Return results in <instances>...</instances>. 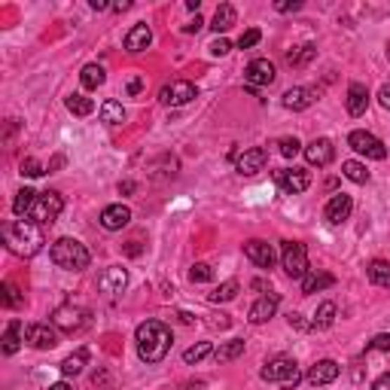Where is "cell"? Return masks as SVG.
I'll use <instances>...</instances> for the list:
<instances>
[{"mask_svg":"<svg viewBox=\"0 0 390 390\" xmlns=\"http://www.w3.org/2000/svg\"><path fill=\"white\" fill-rule=\"evenodd\" d=\"M135 342H137V354L144 363H162L171 351V330L162 323V321H144L135 332Z\"/></svg>","mask_w":390,"mask_h":390,"instance_id":"6da1fadb","label":"cell"},{"mask_svg":"<svg viewBox=\"0 0 390 390\" xmlns=\"http://www.w3.org/2000/svg\"><path fill=\"white\" fill-rule=\"evenodd\" d=\"M4 241L15 256L31 260V256H37L43 250L40 223H34V220H15V223H6L4 226Z\"/></svg>","mask_w":390,"mask_h":390,"instance_id":"7a4b0ae2","label":"cell"},{"mask_svg":"<svg viewBox=\"0 0 390 390\" xmlns=\"http://www.w3.org/2000/svg\"><path fill=\"white\" fill-rule=\"evenodd\" d=\"M49 256H52V262L65 271H83V269H88V262H92L88 247L83 241H76V238H58V241L49 247Z\"/></svg>","mask_w":390,"mask_h":390,"instance_id":"3957f363","label":"cell"},{"mask_svg":"<svg viewBox=\"0 0 390 390\" xmlns=\"http://www.w3.org/2000/svg\"><path fill=\"white\" fill-rule=\"evenodd\" d=\"M262 381H269V384H281V387H296L299 381H302V372H299L296 360L292 357H274L262 366Z\"/></svg>","mask_w":390,"mask_h":390,"instance_id":"277c9868","label":"cell"},{"mask_svg":"<svg viewBox=\"0 0 390 390\" xmlns=\"http://www.w3.org/2000/svg\"><path fill=\"white\" fill-rule=\"evenodd\" d=\"M281 265L283 271L290 274V278L302 281L308 271H311V265H308V250L302 241H283L281 244Z\"/></svg>","mask_w":390,"mask_h":390,"instance_id":"5b68a950","label":"cell"},{"mask_svg":"<svg viewBox=\"0 0 390 390\" xmlns=\"http://www.w3.org/2000/svg\"><path fill=\"white\" fill-rule=\"evenodd\" d=\"M61 210H65V199L49 189V192L37 195V201H34V208H31V220L40 226H46V223H55L61 217Z\"/></svg>","mask_w":390,"mask_h":390,"instance_id":"8992f818","label":"cell"},{"mask_svg":"<svg viewBox=\"0 0 390 390\" xmlns=\"http://www.w3.org/2000/svg\"><path fill=\"white\" fill-rule=\"evenodd\" d=\"M271 177H274V183H278V189L287 195H299L311 186V171H305V168H281V171H274Z\"/></svg>","mask_w":390,"mask_h":390,"instance_id":"52a82bcc","label":"cell"},{"mask_svg":"<svg viewBox=\"0 0 390 390\" xmlns=\"http://www.w3.org/2000/svg\"><path fill=\"white\" fill-rule=\"evenodd\" d=\"M86 323H88V311H86V308L58 305L55 311H52V326L61 330V332H79Z\"/></svg>","mask_w":390,"mask_h":390,"instance_id":"ba28073f","label":"cell"},{"mask_svg":"<svg viewBox=\"0 0 390 390\" xmlns=\"http://www.w3.org/2000/svg\"><path fill=\"white\" fill-rule=\"evenodd\" d=\"M348 147L354 149V153L366 156V159H375V162H384V159H387V147L381 144L375 135H369V131H351Z\"/></svg>","mask_w":390,"mask_h":390,"instance_id":"9c48e42d","label":"cell"},{"mask_svg":"<svg viewBox=\"0 0 390 390\" xmlns=\"http://www.w3.org/2000/svg\"><path fill=\"white\" fill-rule=\"evenodd\" d=\"M195 95H199V88H195L189 79H174V83L162 86V92H159V101H162L165 107H183V104H189Z\"/></svg>","mask_w":390,"mask_h":390,"instance_id":"30bf717a","label":"cell"},{"mask_svg":"<svg viewBox=\"0 0 390 390\" xmlns=\"http://www.w3.org/2000/svg\"><path fill=\"white\" fill-rule=\"evenodd\" d=\"M265 162H269V153H265L262 147H247L244 153L235 156V168H238V174H244V177L260 174L265 168Z\"/></svg>","mask_w":390,"mask_h":390,"instance_id":"8fae6325","label":"cell"},{"mask_svg":"<svg viewBox=\"0 0 390 390\" xmlns=\"http://www.w3.org/2000/svg\"><path fill=\"white\" fill-rule=\"evenodd\" d=\"M25 342L37 351H46V348H55L58 344V332H55V326H49V323H28L25 326Z\"/></svg>","mask_w":390,"mask_h":390,"instance_id":"7c38bea8","label":"cell"},{"mask_svg":"<svg viewBox=\"0 0 390 390\" xmlns=\"http://www.w3.org/2000/svg\"><path fill=\"white\" fill-rule=\"evenodd\" d=\"M274 76H278V70H274V65H271L269 58H256V61H250V65H247V70H244V79H247V86H250V88L271 86Z\"/></svg>","mask_w":390,"mask_h":390,"instance_id":"4fadbf2b","label":"cell"},{"mask_svg":"<svg viewBox=\"0 0 390 390\" xmlns=\"http://www.w3.org/2000/svg\"><path fill=\"white\" fill-rule=\"evenodd\" d=\"M305 162L308 165H317V168H326L335 159V147H332V140L330 137H314L311 144H308L305 149Z\"/></svg>","mask_w":390,"mask_h":390,"instance_id":"5bb4252c","label":"cell"},{"mask_svg":"<svg viewBox=\"0 0 390 390\" xmlns=\"http://www.w3.org/2000/svg\"><path fill=\"white\" fill-rule=\"evenodd\" d=\"M351 210H354V199L348 192H339V195H332L330 201H326V208H323V217H326V223H332V226H342L344 220L351 217Z\"/></svg>","mask_w":390,"mask_h":390,"instance_id":"9a60e30c","label":"cell"},{"mask_svg":"<svg viewBox=\"0 0 390 390\" xmlns=\"http://www.w3.org/2000/svg\"><path fill=\"white\" fill-rule=\"evenodd\" d=\"M126 287H128V271L119 269V265H110V269H104L101 278H98V290L107 292V296H119Z\"/></svg>","mask_w":390,"mask_h":390,"instance_id":"2e32d148","label":"cell"},{"mask_svg":"<svg viewBox=\"0 0 390 390\" xmlns=\"http://www.w3.org/2000/svg\"><path fill=\"white\" fill-rule=\"evenodd\" d=\"M314 101H317V88H308V86H292L290 92H283V98H281V104L292 113L308 110Z\"/></svg>","mask_w":390,"mask_h":390,"instance_id":"e0dca14e","label":"cell"},{"mask_svg":"<svg viewBox=\"0 0 390 390\" xmlns=\"http://www.w3.org/2000/svg\"><path fill=\"white\" fill-rule=\"evenodd\" d=\"M131 223V208H126L119 201V205H107L101 210V226L107 229V232H119V229H126Z\"/></svg>","mask_w":390,"mask_h":390,"instance_id":"ac0fdd59","label":"cell"},{"mask_svg":"<svg viewBox=\"0 0 390 390\" xmlns=\"http://www.w3.org/2000/svg\"><path fill=\"white\" fill-rule=\"evenodd\" d=\"M244 256L250 260L253 265H260V269H271L274 265V250L269 241H260V238H253V241L244 244Z\"/></svg>","mask_w":390,"mask_h":390,"instance_id":"d6986e66","label":"cell"},{"mask_svg":"<svg viewBox=\"0 0 390 390\" xmlns=\"http://www.w3.org/2000/svg\"><path fill=\"white\" fill-rule=\"evenodd\" d=\"M278 305H281V299L274 296V292H269V296H262V299H256V302L250 305V323H269L274 314H278Z\"/></svg>","mask_w":390,"mask_h":390,"instance_id":"ffe728a7","label":"cell"},{"mask_svg":"<svg viewBox=\"0 0 390 390\" xmlns=\"http://www.w3.org/2000/svg\"><path fill=\"white\" fill-rule=\"evenodd\" d=\"M339 372H342V366L335 360H321L308 369V381H311L314 387H323V384H330V381L339 378Z\"/></svg>","mask_w":390,"mask_h":390,"instance_id":"44dd1931","label":"cell"},{"mask_svg":"<svg viewBox=\"0 0 390 390\" xmlns=\"http://www.w3.org/2000/svg\"><path fill=\"white\" fill-rule=\"evenodd\" d=\"M369 107V92L363 83H351L348 86V113L351 116H363Z\"/></svg>","mask_w":390,"mask_h":390,"instance_id":"7402d4cb","label":"cell"},{"mask_svg":"<svg viewBox=\"0 0 390 390\" xmlns=\"http://www.w3.org/2000/svg\"><path fill=\"white\" fill-rule=\"evenodd\" d=\"M149 43H153V31H149V25H135V28L126 34V49L128 52H144Z\"/></svg>","mask_w":390,"mask_h":390,"instance_id":"603a6c76","label":"cell"},{"mask_svg":"<svg viewBox=\"0 0 390 390\" xmlns=\"http://www.w3.org/2000/svg\"><path fill=\"white\" fill-rule=\"evenodd\" d=\"M332 283H335V278L330 271H308L302 278V292H305V296H311V292H321L326 287H332Z\"/></svg>","mask_w":390,"mask_h":390,"instance_id":"cb8c5ba5","label":"cell"},{"mask_svg":"<svg viewBox=\"0 0 390 390\" xmlns=\"http://www.w3.org/2000/svg\"><path fill=\"white\" fill-rule=\"evenodd\" d=\"M235 22H238L235 6H232V4H220V6H217V13H214V25H210V28H214L217 34H226Z\"/></svg>","mask_w":390,"mask_h":390,"instance_id":"d4e9b609","label":"cell"},{"mask_svg":"<svg viewBox=\"0 0 390 390\" xmlns=\"http://www.w3.org/2000/svg\"><path fill=\"white\" fill-rule=\"evenodd\" d=\"M335 314H339V308H335V302H321V308L314 311L311 330H330V326L335 323Z\"/></svg>","mask_w":390,"mask_h":390,"instance_id":"484cf974","label":"cell"},{"mask_svg":"<svg viewBox=\"0 0 390 390\" xmlns=\"http://www.w3.org/2000/svg\"><path fill=\"white\" fill-rule=\"evenodd\" d=\"M369 281L375 283V287H384V290H390V262H384V260H375V262H369Z\"/></svg>","mask_w":390,"mask_h":390,"instance_id":"4316f807","label":"cell"},{"mask_svg":"<svg viewBox=\"0 0 390 390\" xmlns=\"http://www.w3.org/2000/svg\"><path fill=\"white\" fill-rule=\"evenodd\" d=\"M104 79H107V74H104L101 65H86L83 74H79V83H83V88H88V92L98 86H104Z\"/></svg>","mask_w":390,"mask_h":390,"instance_id":"83f0119b","label":"cell"},{"mask_svg":"<svg viewBox=\"0 0 390 390\" xmlns=\"http://www.w3.org/2000/svg\"><path fill=\"white\" fill-rule=\"evenodd\" d=\"M19 348H22V323L13 321L10 326H6V332H4V354H6V357H13Z\"/></svg>","mask_w":390,"mask_h":390,"instance_id":"f1b7e54d","label":"cell"},{"mask_svg":"<svg viewBox=\"0 0 390 390\" xmlns=\"http://www.w3.org/2000/svg\"><path fill=\"white\" fill-rule=\"evenodd\" d=\"M244 354V342L241 339H232V342H226V344H220V348L214 351V357H217V363H232V360H238Z\"/></svg>","mask_w":390,"mask_h":390,"instance_id":"f546056e","label":"cell"},{"mask_svg":"<svg viewBox=\"0 0 390 390\" xmlns=\"http://www.w3.org/2000/svg\"><path fill=\"white\" fill-rule=\"evenodd\" d=\"M101 119L107 122V126H122V122H126V110H122L119 101H104L101 104Z\"/></svg>","mask_w":390,"mask_h":390,"instance_id":"4dcf8cb0","label":"cell"},{"mask_svg":"<svg viewBox=\"0 0 390 390\" xmlns=\"http://www.w3.org/2000/svg\"><path fill=\"white\" fill-rule=\"evenodd\" d=\"M238 290H241V287H238V281H226V283H220V287L210 292L208 302H214V305H220V302H232V299L238 296Z\"/></svg>","mask_w":390,"mask_h":390,"instance_id":"1f68e13d","label":"cell"},{"mask_svg":"<svg viewBox=\"0 0 390 390\" xmlns=\"http://www.w3.org/2000/svg\"><path fill=\"white\" fill-rule=\"evenodd\" d=\"M65 104H67V110L74 113V116H88V113H95V101H92V98H86V95H70Z\"/></svg>","mask_w":390,"mask_h":390,"instance_id":"d6a6232c","label":"cell"},{"mask_svg":"<svg viewBox=\"0 0 390 390\" xmlns=\"http://www.w3.org/2000/svg\"><path fill=\"white\" fill-rule=\"evenodd\" d=\"M34 201H37V192H34V189H22V192H15L13 214H15V217H25V214H31Z\"/></svg>","mask_w":390,"mask_h":390,"instance_id":"836d02e7","label":"cell"},{"mask_svg":"<svg viewBox=\"0 0 390 390\" xmlns=\"http://www.w3.org/2000/svg\"><path fill=\"white\" fill-rule=\"evenodd\" d=\"M314 52H317V49H314V43H305V46H296L292 52H287V61H290L292 67H305L308 61L314 58Z\"/></svg>","mask_w":390,"mask_h":390,"instance_id":"e575fe53","label":"cell"},{"mask_svg":"<svg viewBox=\"0 0 390 390\" xmlns=\"http://www.w3.org/2000/svg\"><path fill=\"white\" fill-rule=\"evenodd\" d=\"M86 360H88V354H86V348H79L76 354H70V357L61 363V372L70 378V375H79L83 372V366H86Z\"/></svg>","mask_w":390,"mask_h":390,"instance_id":"d590c367","label":"cell"},{"mask_svg":"<svg viewBox=\"0 0 390 390\" xmlns=\"http://www.w3.org/2000/svg\"><path fill=\"white\" fill-rule=\"evenodd\" d=\"M342 174L348 177V180H354V183H369V171H366V165L354 162V159L342 162Z\"/></svg>","mask_w":390,"mask_h":390,"instance_id":"8d00e7d4","label":"cell"},{"mask_svg":"<svg viewBox=\"0 0 390 390\" xmlns=\"http://www.w3.org/2000/svg\"><path fill=\"white\" fill-rule=\"evenodd\" d=\"M210 354H214V344H210V342H199V344H192V348L183 351V360L192 366V363H201L205 357H210Z\"/></svg>","mask_w":390,"mask_h":390,"instance_id":"74e56055","label":"cell"},{"mask_svg":"<svg viewBox=\"0 0 390 390\" xmlns=\"http://www.w3.org/2000/svg\"><path fill=\"white\" fill-rule=\"evenodd\" d=\"M189 278H192V283H208L210 278H214V269H210L208 262H195L192 271H189Z\"/></svg>","mask_w":390,"mask_h":390,"instance_id":"f35d334b","label":"cell"},{"mask_svg":"<svg viewBox=\"0 0 390 390\" xmlns=\"http://www.w3.org/2000/svg\"><path fill=\"white\" fill-rule=\"evenodd\" d=\"M0 292H4V305H6V308H19V305L25 302V299L19 296V290H15L13 283H4V287H0Z\"/></svg>","mask_w":390,"mask_h":390,"instance_id":"ab89813d","label":"cell"},{"mask_svg":"<svg viewBox=\"0 0 390 390\" xmlns=\"http://www.w3.org/2000/svg\"><path fill=\"white\" fill-rule=\"evenodd\" d=\"M260 40H262V31L260 28H250V31L241 34V40H238V49H253Z\"/></svg>","mask_w":390,"mask_h":390,"instance_id":"60d3db41","label":"cell"},{"mask_svg":"<svg viewBox=\"0 0 390 390\" xmlns=\"http://www.w3.org/2000/svg\"><path fill=\"white\" fill-rule=\"evenodd\" d=\"M22 174L25 177H43V174H46V168H43L37 159H25V162H22Z\"/></svg>","mask_w":390,"mask_h":390,"instance_id":"b9f144b4","label":"cell"},{"mask_svg":"<svg viewBox=\"0 0 390 390\" xmlns=\"http://www.w3.org/2000/svg\"><path fill=\"white\" fill-rule=\"evenodd\" d=\"M281 156H287V159H292V156H299V149H302V144H299L296 137H283L281 140Z\"/></svg>","mask_w":390,"mask_h":390,"instance_id":"7bdbcfd3","label":"cell"},{"mask_svg":"<svg viewBox=\"0 0 390 390\" xmlns=\"http://www.w3.org/2000/svg\"><path fill=\"white\" fill-rule=\"evenodd\" d=\"M366 351H390V335H387V332L375 335V339L366 344Z\"/></svg>","mask_w":390,"mask_h":390,"instance_id":"ee69618b","label":"cell"},{"mask_svg":"<svg viewBox=\"0 0 390 390\" xmlns=\"http://www.w3.org/2000/svg\"><path fill=\"white\" fill-rule=\"evenodd\" d=\"M229 49H232V43H229L226 37H217L214 43H210V55H217V58H220V55H226Z\"/></svg>","mask_w":390,"mask_h":390,"instance_id":"f6af8a7d","label":"cell"},{"mask_svg":"<svg viewBox=\"0 0 390 390\" xmlns=\"http://www.w3.org/2000/svg\"><path fill=\"white\" fill-rule=\"evenodd\" d=\"M274 10L278 13H296V10H302V4H299V0H292V4H274Z\"/></svg>","mask_w":390,"mask_h":390,"instance_id":"bcb514c9","label":"cell"},{"mask_svg":"<svg viewBox=\"0 0 390 390\" xmlns=\"http://www.w3.org/2000/svg\"><path fill=\"white\" fill-rule=\"evenodd\" d=\"M372 390H390V372L378 375V378H375V384H372Z\"/></svg>","mask_w":390,"mask_h":390,"instance_id":"7dc6e473","label":"cell"},{"mask_svg":"<svg viewBox=\"0 0 390 390\" xmlns=\"http://www.w3.org/2000/svg\"><path fill=\"white\" fill-rule=\"evenodd\" d=\"M378 101H381V107H384V110H390V83H387V86H381Z\"/></svg>","mask_w":390,"mask_h":390,"instance_id":"c3c4849f","label":"cell"},{"mask_svg":"<svg viewBox=\"0 0 390 390\" xmlns=\"http://www.w3.org/2000/svg\"><path fill=\"white\" fill-rule=\"evenodd\" d=\"M290 326H296V330H311V323H305L302 314H290Z\"/></svg>","mask_w":390,"mask_h":390,"instance_id":"681fc988","label":"cell"},{"mask_svg":"<svg viewBox=\"0 0 390 390\" xmlns=\"http://www.w3.org/2000/svg\"><path fill=\"white\" fill-rule=\"evenodd\" d=\"M135 189H137V183H135V180H122V183H119V195H131Z\"/></svg>","mask_w":390,"mask_h":390,"instance_id":"f907efd6","label":"cell"},{"mask_svg":"<svg viewBox=\"0 0 390 390\" xmlns=\"http://www.w3.org/2000/svg\"><path fill=\"white\" fill-rule=\"evenodd\" d=\"M140 88H144V79H140V76H135V79H131V83H128V95H137Z\"/></svg>","mask_w":390,"mask_h":390,"instance_id":"816d5d0a","label":"cell"},{"mask_svg":"<svg viewBox=\"0 0 390 390\" xmlns=\"http://www.w3.org/2000/svg\"><path fill=\"white\" fill-rule=\"evenodd\" d=\"M201 25H205V22H201L199 15H195V22H189V25H186L183 31H186V34H195V31H201Z\"/></svg>","mask_w":390,"mask_h":390,"instance_id":"f5cc1de1","label":"cell"},{"mask_svg":"<svg viewBox=\"0 0 390 390\" xmlns=\"http://www.w3.org/2000/svg\"><path fill=\"white\" fill-rule=\"evenodd\" d=\"M49 390H74V387H70V384H67V381H58V384H52Z\"/></svg>","mask_w":390,"mask_h":390,"instance_id":"db71d44e","label":"cell"},{"mask_svg":"<svg viewBox=\"0 0 390 390\" xmlns=\"http://www.w3.org/2000/svg\"><path fill=\"white\" fill-rule=\"evenodd\" d=\"M177 317H180L183 323H192V321H195V317H192V314H186V311H180V314H177Z\"/></svg>","mask_w":390,"mask_h":390,"instance_id":"11a10c76","label":"cell"},{"mask_svg":"<svg viewBox=\"0 0 390 390\" xmlns=\"http://www.w3.org/2000/svg\"><path fill=\"white\" fill-rule=\"evenodd\" d=\"M387 58H390V43H387Z\"/></svg>","mask_w":390,"mask_h":390,"instance_id":"9f6ffc18","label":"cell"}]
</instances>
